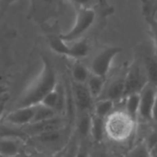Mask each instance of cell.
<instances>
[{
    "label": "cell",
    "instance_id": "cell-18",
    "mask_svg": "<svg viewBox=\"0 0 157 157\" xmlns=\"http://www.w3.org/2000/svg\"><path fill=\"white\" fill-rule=\"evenodd\" d=\"M69 44L71 46V58L76 60L82 59L87 56L91 50L90 44L86 39L81 38Z\"/></svg>",
    "mask_w": 157,
    "mask_h": 157
},
{
    "label": "cell",
    "instance_id": "cell-2",
    "mask_svg": "<svg viewBox=\"0 0 157 157\" xmlns=\"http://www.w3.org/2000/svg\"><path fill=\"white\" fill-rule=\"evenodd\" d=\"M137 122L124 110H114L105 118V133L111 140L125 142L135 132Z\"/></svg>",
    "mask_w": 157,
    "mask_h": 157
},
{
    "label": "cell",
    "instance_id": "cell-19",
    "mask_svg": "<svg viewBox=\"0 0 157 157\" xmlns=\"http://www.w3.org/2000/svg\"><path fill=\"white\" fill-rule=\"evenodd\" d=\"M115 102L107 98H100L94 102L93 113L103 118H106L114 111Z\"/></svg>",
    "mask_w": 157,
    "mask_h": 157
},
{
    "label": "cell",
    "instance_id": "cell-17",
    "mask_svg": "<svg viewBox=\"0 0 157 157\" xmlns=\"http://www.w3.org/2000/svg\"><path fill=\"white\" fill-rule=\"evenodd\" d=\"M91 70L83 63L77 61L71 67V77L73 82L86 83L91 75Z\"/></svg>",
    "mask_w": 157,
    "mask_h": 157
},
{
    "label": "cell",
    "instance_id": "cell-12",
    "mask_svg": "<svg viewBox=\"0 0 157 157\" xmlns=\"http://www.w3.org/2000/svg\"><path fill=\"white\" fill-rule=\"evenodd\" d=\"M125 73L119 75L114 81H112V82L107 86V88L105 89V91L104 92V94L100 98L111 99L115 103L117 101L123 100L124 92H125Z\"/></svg>",
    "mask_w": 157,
    "mask_h": 157
},
{
    "label": "cell",
    "instance_id": "cell-22",
    "mask_svg": "<svg viewBox=\"0 0 157 157\" xmlns=\"http://www.w3.org/2000/svg\"><path fill=\"white\" fill-rule=\"evenodd\" d=\"M59 114L52 109V108H49L42 104H39L37 105L36 106V111H35V115H34V117H33V120L32 123H35V122H39V121H44V120H46V119H50V118H53L56 116H58Z\"/></svg>",
    "mask_w": 157,
    "mask_h": 157
},
{
    "label": "cell",
    "instance_id": "cell-30",
    "mask_svg": "<svg viewBox=\"0 0 157 157\" xmlns=\"http://www.w3.org/2000/svg\"><path fill=\"white\" fill-rule=\"evenodd\" d=\"M151 154H157V142L151 147Z\"/></svg>",
    "mask_w": 157,
    "mask_h": 157
},
{
    "label": "cell",
    "instance_id": "cell-1",
    "mask_svg": "<svg viewBox=\"0 0 157 157\" xmlns=\"http://www.w3.org/2000/svg\"><path fill=\"white\" fill-rule=\"evenodd\" d=\"M41 59L42 68L40 73L20 96L15 108L41 104L44 98L58 85L56 73L50 59L45 56H42Z\"/></svg>",
    "mask_w": 157,
    "mask_h": 157
},
{
    "label": "cell",
    "instance_id": "cell-10",
    "mask_svg": "<svg viewBox=\"0 0 157 157\" xmlns=\"http://www.w3.org/2000/svg\"><path fill=\"white\" fill-rule=\"evenodd\" d=\"M140 110H139V119L143 121H150L151 119L152 108L156 95V85L151 82H148L146 86L140 93Z\"/></svg>",
    "mask_w": 157,
    "mask_h": 157
},
{
    "label": "cell",
    "instance_id": "cell-21",
    "mask_svg": "<svg viewBox=\"0 0 157 157\" xmlns=\"http://www.w3.org/2000/svg\"><path fill=\"white\" fill-rule=\"evenodd\" d=\"M141 10H142V14H143L144 20L149 27L150 35L153 42L155 55L157 56V19L155 18L154 15L150 13L148 10H146L144 9H141Z\"/></svg>",
    "mask_w": 157,
    "mask_h": 157
},
{
    "label": "cell",
    "instance_id": "cell-23",
    "mask_svg": "<svg viewBox=\"0 0 157 157\" xmlns=\"http://www.w3.org/2000/svg\"><path fill=\"white\" fill-rule=\"evenodd\" d=\"M145 71L150 82L157 84V61L150 56H146L143 60Z\"/></svg>",
    "mask_w": 157,
    "mask_h": 157
},
{
    "label": "cell",
    "instance_id": "cell-32",
    "mask_svg": "<svg viewBox=\"0 0 157 157\" xmlns=\"http://www.w3.org/2000/svg\"><path fill=\"white\" fill-rule=\"evenodd\" d=\"M44 1L45 2V3H52L54 0H44Z\"/></svg>",
    "mask_w": 157,
    "mask_h": 157
},
{
    "label": "cell",
    "instance_id": "cell-28",
    "mask_svg": "<svg viewBox=\"0 0 157 157\" xmlns=\"http://www.w3.org/2000/svg\"><path fill=\"white\" fill-rule=\"evenodd\" d=\"M91 157H109L105 151L101 150H92L91 151Z\"/></svg>",
    "mask_w": 157,
    "mask_h": 157
},
{
    "label": "cell",
    "instance_id": "cell-29",
    "mask_svg": "<svg viewBox=\"0 0 157 157\" xmlns=\"http://www.w3.org/2000/svg\"><path fill=\"white\" fill-rule=\"evenodd\" d=\"M151 119H152L153 121L157 122V84H156V95H155V100H154L153 108H152Z\"/></svg>",
    "mask_w": 157,
    "mask_h": 157
},
{
    "label": "cell",
    "instance_id": "cell-7",
    "mask_svg": "<svg viewBox=\"0 0 157 157\" xmlns=\"http://www.w3.org/2000/svg\"><path fill=\"white\" fill-rule=\"evenodd\" d=\"M67 119L63 115H58L53 118L46 119L44 121H39L35 123H31L23 128H21L25 137H30L33 135H38L67 127Z\"/></svg>",
    "mask_w": 157,
    "mask_h": 157
},
{
    "label": "cell",
    "instance_id": "cell-5",
    "mask_svg": "<svg viewBox=\"0 0 157 157\" xmlns=\"http://www.w3.org/2000/svg\"><path fill=\"white\" fill-rule=\"evenodd\" d=\"M148 82L144 65H140L138 60H134L126 69L124 98L131 94L140 93Z\"/></svg>",
    "mask_w": 157,
    "mask_h": 157
},
{
    "label": "cell",
    "instance_id": "cell-14",
    "mask_svg": "<svg viewBox=\"0 0 157 157\" xmlns=\"http://www.w3.org/2000/svg\"><path fill=\"white\" fill-rule=\"evenodd\" d=\"M105 136V118L98 117L92 112L90 140L96 144H99L104 140Z\"/></svg>",
    "mask_w": 157,
    "mask_h": 157
},
{
    "label": "cell",
    "instance_id": "cell-31",
    "mask_svg": "<svg viewBox=\"0 0 157 157\" xmlns=\"http://www.w3.org/2000/svg\"><path fill=\"white\" fill-rule=\"evenodd\" d=\"M35 3H36V0H30V4H31L32 9H33L35 7Z\"/></svg>",
    "mask_w": 157,
    "mask_h": 157
},
{
    "label": "cell",
    "instance_id": "cell-11",
    "mask_svg": "<svg viewBox=\"0 0 157 157\" xmlns=\"http://www.w3.org/2000/svg\"><path fill=\"white\" fill-rule=\"evenodd\" d=\"M25 144L21 136L0 137V157H17L21 155Z\"/></svg>",
    "mask_w": 157,
    "mask_h": 157
},
{
    "label": "cell",
    "instance_id": "cell-9",
    "mask_svg": "<svg viewBox=\"0 0 157 157\" xmlns=\"http://www.w3.org/2000/svg\"><path fill=\"white\" fill-rule=\"evenodd\" d=\"M36 105L17 107L6 115L3 120V124H7L16 128H23L31 124L33 120Z\"/></svg>",
    "mask_w": 157,
    "mask_h": 157
},
{
    "label": "cell",
    "instance_id": "cell-16",
    "mask_svg": "<svg viewBox=\"0 0 157 157\" xmlns=\"http://www.w3.org/2000/svg\"><path fill=\"white\" fill-rule=\"evenodd\" d=\"M140 93L131 94L129 95H127L123 101H124V111L136 122L139 120V110H140Z\"/></svg>",
    "mask_w": 157,
    "mask_h": 157
},
{
    "label": "cell",
    "instance_id": "cell-4",
    "mask_svg": "<svg viewBox=\"0 0 157 157\" xmlns=\"http://www.w3.org/2000/svg\"><path fill=\"white\" fill-rule=\"evenodd\" d=\"M96 19V12L93 8H78L77 9L74 24L67 33L59 36L67 43H72L81 39L85 33L94 25Z\"/></svg>",
    "mask_w": 157,
    "mask_h": 157
},
{
    "label": "cell",
    "instance_id": "cell-13",
    "mask_svg": "<svg viewBox=\"0 0 157 157\" xmlns=\"http://www.w3.org/2000/svg\"><path fill=\"white\" fill-rule=\"evenodd\" d=\"M42 105L52 108L56 110L59 115H63L65 107H66V102H65V96L57 85L53 91H51L41 102Z\"/></svg>",
    "mask_w": 157,
    "mask_h": 157
},
{
    "label": "cell",
    "instance_id": "cell-3",
    "mask_svg": "<svg viewBox=\"0 0 157 157\" xmlns=\"http://www.w3.org/2000/svg\"><path fill=\"white\" fill-rule=\"evenodd\" d=\"M64 128L27 137L25 144L38 152H56L67 147L71 134Z\"/></svg>",
    "mask_w": 157,
    "mask_h": 157
},
{
    "label": "cell",
    "instance_id": "cell-6",
    "mask_svg": "<svg viewBox=\"0 0 157 157\" xmlns=\"http://www.w3.org/2000/svg\"><path fill=\"white\" fill-rule=\"evenodd\" d=\"M122 48L116 45L106 46L102 49L92 60L90 65V70L93 74L106 77L111 69L114 59L118 54H120Z\"/></svg>",
    "mask_w": 157,
    "mask_h": 157
},
{
    "label": "cell",
    "instance_id": "cell-33",
    "mask_svg": "<svg viewBox=\"0 0 157 157\" xmlns=\"http://www.w3.org/2000/svg\"><path fill=\"white\" fill-rule=\"evenodd\" d=\"M20 156H21V155H19V156H17V157H20Z\"/></svg>",
    "mask_w": 157,
    "mask_h": 157
},
{
    "label": "cell",
    "instance_id": "cell-8",
    "mask_svg": "<svg viewBox=\"0 0 157 157\" xmlns=\"http://www.w3.org/2000/svg\"><path fill=\"white\" fill-rule=\"evenodd\" d=\"M73 104L77 114L93 112L95 100L92 96L86 83L73 82Z\"/></svg>",
    "mask_w": 157,
    "mask_h": 157
},
{
    "label": "cell",
    "instance_id": "cell-26",
    "mask_svg": "<svg viewBox=\"0 0 157 157\" xmlns=\"http://www.w3.org/2000/svg\"><path fill=\"white\" fill-rule=\"evenodd\" d=\"M76 9L78 8H93L94 0H68Z\"/></svg>",
    "mask_w": 157,
    "mask_h": 157
},
{
    "label": "cell",
    "instance_id": "cell-20",
    "mask_svg": "<svg viewBox=\"0 0 157 157\" xmlns=\"http://www.w3.org/2000/svg\"><path fill=\"white\" fill-rule=\"evenodd\" d=\"M49 46L56 54L71 58V46L69 43L65 42L59 35L49 38Z\"/></svg>",
    "mask_w": 157,
    "mask_h": 157
},
{
    "label": "cell",
    "instance_id": "cell-25",
    "mask_svg": "<svg viewBox=\"0 0 157 157\" xmlns=\"http://www.w3.org/2000/svg\"><path fill=\"white\" fill-rule=\"evenodd\" d=\"M141 9L148 10L152 15L157 14V0H140Z\"/></svg>",
    "mask_w": 157,
    "mask_h": 157
},
{
    "label": "cell",
    "instance_id": "cell-24",
    "mask_svg": "<svg viewBox=\"0 0 157 157\" xmlns=\"http://www.w3.org/2000/svg\"><path fill=\"white\" fill-rule=\"evenodd\" d=\"M126 157H151V149L146 141L136 144L127 154Z\"/></svg>",
    "mask_w": 157,
    "mask_h": 157
},
{
    "label": "cell",
    "instance_id": "cell-15",
    "mask_svg": "<svg viewBox=\"0 0 157 157\" xmlns=\"http://www.w3.org/2000/svg\"><path fill=\"white\" fill-rule=\"evenodd\" d=\"M105 82H106V77H102L91 73L86 82V85L95 101L98 100L104 94L105 89Z\"/></svg>",
    "mask_w": 157,
    "mask_h": 157
},
{
    "label": "cell",
    "instance_id": "cell-27",
    "mask_svg": "<svg viewBox=\"0 0 157 157\" xmlns=\"http://www.w3.org/2000/svg\"><path fill=\"white\" fill-rule=\"evenodd\" d=\"M66 148L56 152H38L36 151L32 157H64Z\"/></svg>",
    "mask_w": 157,
    "mask_h": 157
}]
</instances>
